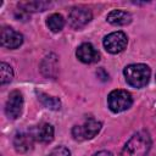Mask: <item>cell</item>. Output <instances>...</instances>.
<instances>
[{
    "label": "cell",
    "instance_id": "cell-1",
    "mask_svg": "<svg viewBox=\"0 0 156 156\" xmlns=\"http://www.w3.org/2000/svg\"><path fill=\"white\" fill-rule=\"evenodd\" d=\"M152 141L147 130L143 129L134 133L121 150L119 156H147Z\"/></svg>",
    "mask_w": 156,
    "mask_h": 156
},
{
    "label": "cell",
    "instance_id": "cell-2",
    "mask_svg": "<svg viewBox=\"0 0 156 156\" xmlns=\"http://www.w3.org/2000/svg\"><path fill=\"white\" fill-rule=\"evenodd\" d=\"M123 76L128 85L141 89L147 85L151 77V69L145 63H130L124 67Z\"/></svg>",
    "mask_w": 156,
    "mask_h": 156
},
{
    "label": "cell",
    "instance_id": "cell-3",
    "mask_svg": "<svg viewBox=\"0 0 156 156\" xmlns=\"http://www.w3.org/2000/svg\"><path fill=\"white\" fill-rule=\"evenodd\" d=\"M102 128V123L93 117L84 119L80 124L73 126L71 134L74 140L77 141H85L95 138Z\"/></svg>",
    "mask_w": 156,
    "mask_h": 156
},
{
    "label": "cell",
    "instance_id": "cell-4",
    "mask_svg": "<svg viewBox=\"0 0 156 156\" xmlns=\"http://www.w3.org/2000/svg\"><path fill=\"white\" fill-rule=\"evenodd\" d=\"M133 105V96L129 91L123 89H115L107 95V107L113 113H121L130 108Z\"/></svg>",
    "mask_w": 156,
    "mask_h": 156
},
{
    "label": "cell",
    "instance_id": "cell-5",
    "mask_svg": "<svg viewBox=\"0 0 156 156\" xmlns=\"http://www.w3.org/2000/svg\"><path fill=\"white\" fill-rule=\"evenodd\" d=\"M102 45L105 48V50L112 55L116 54H121L122 51L126 50L127 45H128V37L124 32L122 30H117V32H112L110 34H107L104 40H102Z\"/></svg>",
    "mask_w": 156,
    "mask_h": 156
},
{
    "label": "cell",
    "instance_id": "cell-6",
    "mask_svg": "<svg viewBox=\"0 0 156 156\" xmlns=\"http://www.w3.org/2000/svg\"><path fill=\"white\" fill-rule=\"evenodd\" d=\"M93 20V12L85 6L72 7L68 13V26L72 29H83Z\"/></svg>",
    "mask_w": 156,
    "mask_h": 156
},
{
    "label": "cell",
    "instance_id": "cell-7",
    "mask_svg": "<svg viewBox=\"0 0 156 156\" xmlns=\"http://www.w3.org/2000/svg\"><path fill=\"white\" fill-rule=\"evenodd\" d=\"M24 106V99L20 90H13L9 94L5 104V113L10 119H17L21 117Z\"/></svg>",
    "mask_w": 156,
    "mask_h": 156
},
{
    "label": "cell",
    "instance_id": "cell-8",
    "mask_svg": "<svg viewBox=\"0 0 156 156\" xmlns=\"http://www.w3.org/2000/svg\"><path fill=\"white\" fill-rule=\"evenodd\" d=\"M0 44L5 49L15 50L23 44V35L11 27H2L0 34Z\"/></svg>",
    "mask_w": 156,
    "mask_h": 156
},
{
    "label": "cell",
    "instance_id": "cell-9",
    "mask_svg": "<svg viewBox=\"0 0 156 156\" xmlns=\"http://www.w3.org/2000/svg\"><path fill=\"white\" fill-rule=\"evenodd\" d=\"M76 56L82 63L87 65L95 63L100 60V52L91 43H82L76 50Z\"/></svg>",
    "mask_w": 156,
    "mask_h": 156
},
{
    "label": "cell",
    "instance_id": "cell-10",
    "mask_svg": "<svg viewBox=\"0 0 156 156\" xmlns=\"http://www.w3.org/2000/svg\"><path fill=\"white\" fill-rule=\"evenodd\" d=\"M29 130H30L32 135L34 136L35 141L41 143V144L51 143L54 139V134H55L54 127L46 122H41L37 126H33L32 128H29Z\"/></svg>",
    "mask_w": 156,
    "mask_h": 156
},
{
    "label": "cell",
    "instance_id": "cell-11",
    "mask_svg": "<svg viewBox=\"0 0 156 156\" xmlns=\"http://www.w3.org/2000/svg\"><path fill=\"white\" fill-rule=\"evenodd\" d=\"M35 143L34 136L32 135L30 130H21L17 132L13 136V146L15 150L20 154H26L33 149V145Z\"/></svg>",
    "mask_w": 156,
    "mask_h": 156
},
{
    "label": "cell",
    "instance_id": "cell-12",
    "mask_svg": "<svg viewBox=\"0 0 156 156\" xmlns=\"http://www.w3.org/2000/svg\"><path fill=\"white\" fill-rule=\"evenodd\" d=\"M58 57L55 54L46 55L40 63V72L44 77L55 79L58 74Z\"/></svg>",
    "mask_w": 156,
    "mask_h": 156
},
{
    "label": "cell",
    "instance_id": "cell-13",
    "mask_svg": "<svg viewBox=\"0 0 156 156\" xmlns=\"http://www.w3.org/2000/svg\"><path fill=\"white\" fill-rule=\"evenodd\" d=\"M106 21L112 26H128L129 23H132L133 17H132L130 12H128L126 10L116 9L107 13Z\"/></svg>",
    "mask_w": 156,
    "mask_h": 156
},
{
    "label": "cell",
    "instance_id": "cell-14",
    "mask_svg": "<svg viewBox=\"0 0 156 156\" xmlns=\"http://www.w3.org/2000/svg\"><path fill=\"white\" fill-rule=\"evenodd\" d=\"M37 94V98H38V101L46 108L49 110H52V111H57L61 108V100L56 96H52V95H49L46 93H43V91H35Z\"/></svg>",
    "mask_w": 156,
    "mask_h": 156
},
{
    "label": "cell",
    "instance_id": "cell-15",
    "mask_svg": "<svg viewBox=\"0 0 156 156\" xmlns=\"http://www.w3.org/2000/svg\"><path fill=\"white\" fill-rule=\"evenodd\" d=\"M50 5L49 1H24L18 2V9L22 12H38L46 10Z\"/></svg>",
    "mask_w": 156,
    "mask_h": 156
},
{
    "label": "cell",
    "instance_id": "cell-16",
    "mask_svg": "<svg viewBox=\"0 0 156 156\" xmlns=\"http://www.w3.org/2000/svg\"><path fill=\"white\" fill-rule=\"evenodd\" d=\"M65 18L61 13H51L46 18V26L52 33H58L65 27Z\"/></svg>",
    "mask_w": 156,
    "mask_h": 156
},
{
    "label": "cell",
    "instance_id": "cell-17",
    "mask_svg": "<svg viewBox=\"0 0 156 156\" xmlns=\"http://www.w3.org/2000/svg\"><path fill=\"white\" fill-rule=\"evenodd\" d=\"M0 77H1V85L10 83L13 78V69L6 62H1L0 65Z\"/></svg>",
    "mask_w": 156,
    "mask_h": 156
},
{
    "label": "cell",
    "instance_id": "cell-18",
    "mask_svg": "<svg viewBox=\"0 0 156 156\" xmlns=\"http://www.w3.org/2000/svg\"><path fill=\"white\" fill-rule=\"evenodd\" d=\"M46 156H71V151L66 146L60 145V146L54 147Z\"/></svg>",
    "mask_w": 156,
    "mask_h": 156
},
{
    "label": "cell",
    "instance_id": "cell-19",
    "mask_svg": "<svg viewBox=\"0 0 156 156\" xmlns=\"http://www.w3.org/2000/svg\"><path fill=\"white\" fill-rule=\"evenodd\" d=\"M93 156H113V155H112V152H110V151H107V150H101V151L94 154Z\"/></svg>",
    "mask_w": 156,
    "mask_h": 156
},
{
    "label": "cell",
    "instance_id": "cell-20",
    "mask_svg": "<svg viewBox=\"0 0 156 156\" xmlns=\"http://www.w3.org/2000/svg\"><path fill=\"white\" fill-rule=\"evenodd\" d=\"M155 79H156V74H155Z\"/></svg>",
    "mask_w": 156,
    "mask_h": 156
}]
</instances>
